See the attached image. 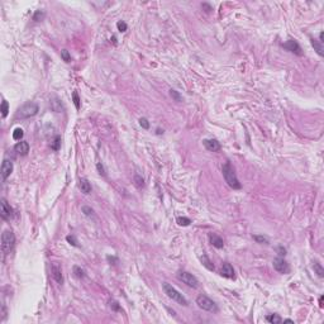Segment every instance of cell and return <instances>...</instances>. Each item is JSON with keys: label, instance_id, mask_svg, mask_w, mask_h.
I'll return each instance as SVG.
<instances>
[{"label": "cell", "instance_id": "cell-44", "mask_svg": "<svg viewBox=\"0 0 324 324\" xmlns=\"http://www.w3.org/2000/svg\"><path fill=\"white\" fill-rule=\"evenodd\" d=\"M162 133H164V131H161V129L158 128V129H157V134H162Z\"/></svg>", "mask_w": 324, "mask_h": 324}, {"label": "cell", "instance_id": "cell-40", "mask_svg": "<svg viewBox=\"0 0 324 324\" xmlns=\"http://www.w3.org/2000/svg\"><path fill=\"white\" fill-rule=\"evenodd\" d=\"M201 7H203V8H205V9H206V12H210V10H213V8H212L209 4H203Z\"/></svg>", "mask_w": 324, "mask_h": 324}, {"label": "cell", "instance_id": "cell-32", "mask_svg": "<svg viewBox=\"0 0 324 324\" xmlns=\"http://www.w3.org/2000/svg\"><path fill=\"white\" fill-rule=\"evenodd\" d=\"M72 99H74V104H75L76 109L79 110V109H80V98H79V94H77L76 91L72 92Z\"/></svg>", "mask_w": 324, "mask_h": 324}, {"label": "cell", "instance_id": "cell-8", "mask_svg": "<svg viewBox=\"0 0 324 324\" xmlns=\"http://www.w3.org/2000/svg\"><path fill=\"white\" fill-rule=\"evenodd\" d=\"M282 47H284L286 51H289V52H291V53H295V55H298V56H301V55H303L301 47L299 46V43H298L295 39H289L287 42H285V43L282 44Z\"/></svg>", "mask_w": 324, "mask_h": 324}, {"label": "cell", "instance_id": "cell-18", "mask_svg": "<svg viewBox=\"0 0 324 324\" xmlns=\"http://www.w3.org/2000/svg\"><path fill=\"white\" fill-rule=\"evenodd\" d=\"M199 260H200V262H201V265L204 266V267H206L209 271H214L215 270V267H214V265L212 264V261H210V258L205 254V253H203L200 257H199Z\"/></svg>", "mask_w": 324, "mask_h": 324}, {"label": "cell", "instance_id": "cell-20", "mask_svg": "<svg viewBox=\"0 0 324 324\" xmlns=\"http://www.w3.org/2000/svg\"><path fill=\"white\" fill-rule=\"evenodd\" d=\"M266 320L270 321V323H272V324H280V323H282V318H281L280 315H277V314L267 315V316H266Z\"/></svg>", "mask_w": 324, "mask_h": 324}, {"label": "cell", "instance_id": "cell-14", "mask_svg": "<svg viewBox=\"0 0 324 324\" xmlns=\"http://www.w3.org/2000/svg\"><path fill=\"white\" fill-rule=\"evenodd\" d=\"M14 151L20 156H25L29 152V143L25 141H20L14 146Z\"/></svg>", "mask_w": 324, "mask_h": 324}, {"label": "cell", "instance_id": "cell-28", "mask_svg": "<svg viewBox=\"0 0 324 324\" xmlns=\"http://www.w3.org/2000/svg\"><path fill=\"white\" fill-rule=\"evenodd\" d=\"M190 223H191V220L186 217H179L177 218V224L181 225V227H187V225H190Z\"/></svg>", "mask_w": 324, "mask_h": 324}, {"label": "cell", "instance_id": "cell-39", "mask_svg": "<svg viewBox=\"0 0 324 324\" xmlns=\"http://www.w3.org/2000/svg\"><path fill=\"white\" fill-rule=\"evenodd\" d=\"M277 252H279V257H285V254H286V249L282 246L277 247Z\"/></svg>", "mask_w": 324, "mask_h": 324}, {"label": "cell", "instance_id": "cell-15", "mask_svg": "<svg viewBox=\"0 0 324 324\" xmlns=\"http://www.w3.org/2000/svg\"><path fill=\"white\" fill-rule=\"evenodd\" d=\"M50 105H51V109L56 113H62L65 110V105L62 104V102L58 98H56V96H53V98L50 100Z\"/></svg>", "mask_w": 324, "mask_h": 324}, {"label": "cell", "instance_id": "cell-2", "mask_svg": "<svg viewBox=\"0 0 324 324\" xmlns=\"http://www.w3.org/2000/svg\"><path fill=\"white\" fill-rule=\"evenodd\" d=\"M162 287H164L165 294H166L170 299H172L174 301H176V303L180 304V305H184V306H187V305H189L187 299L180 293V291H177L172 285H170L169 282H164V284H162Z\"/></svg>", "mask_w": 324, "mask_h": 324}, {"label": "cell", "instance_id": "cell-38", "mask_svg": "<svg viewBox=\"0 0 324 324\" xmlns=\"http://www.w3.org/2000/svg\"><path fill=\"white\" fill-rule=\"evenodd\" d=\"M110 306H112L113 310H117V311H118V310H122L120 306H119V304H118L115 300H112V301H110Z\"/></svg>", "mask_w": 324, "mask_h": 324}, {"label": "cell", "instance_id": "cell-23", "mask_svg": "<svg viewBox=\"0 0 324 324\" xmlns=\"http://www.w3.org/2000/svg\"><path fill=\"white\" fill-rule=\"evenodd\" d=\"M74 274L77 279H84L86 276V272L84 269H81L80 266H74Z\"/></svg>", "mask_w": 324, "mask_h": 324}, {"label": "cell", "instance_id": "cell-12", "mask_svg": "<svg viewBox=\"0 0 324 324\" xmlns=\"http://www.w3.org/2000/svg\"><path fill=\"white\" fill-rule=\"evenodd\" d=\"M12 172H13V162L9 159H4L2 165V177L5 180L10 176Z\"/></svg>", "mask_w": 324, "mask_h": 324}, {"label": "cell", "instance_id": "cell-27", "mask_svg": "<svg viewBox=\"0 0 324 324\" xmlns=\"http://www.w3.org/2000/svg\"><path fill=\"white\" fill-rule=\"evenodd\" d=\"M253 239H254L257 243H261V244H269V243H270L269 238L265 237V236H253Z\"/></svg>", "mask_w": 324, "mask_h": 324}, {"label": "cell", "instance_id": "cell-24", "mask_svg": "<svg viewBox=\"0 0 324 324\" xmlns=\"http://www.w3.org/2000/svg\"><path fill=\"white\" fill-rule=\"evenodd\" d=\"M44 17H46L44 10L39 9V10H36V13L33 14V20H36V22H41V20H43V19H44Z\"/></svg>", "mask_w": 324, "mask_h": 324}, {"label": "cell", "instance_id": "cell-10", "mask_svg": "<svg viewBox=\"0 0 324 324\" xmlns=\"http://www.w3.org/2000/svg\"><path fill=\"white\" fill-rule=\"evenodd\" d=\"M0 205H2V209H0V214H2V218H3V219H9V218L13 215V209H12V206L8 204V201H7L4 198H2V200H0Z\"/></svg>", "mask_w": 324, "mask_h": 324}, {"label": "cell", "instance_id": "cell-6", "mask_svg": "<svg viewBox=\"0 0 324 324\" xmlns=\"http://www.w3.org/2000/svg\"><path fill=\"white\" fill-rule=\"evenodd\" d=\"M177 279H179L180 281H182L184 284H186L187 286L192 287V289H195V287L199 286V280H198L195 276H194L192 274H190V272H187V271H180V272L177 274Z\"/></svg>", "mask_w": 324, "mask_h": 324}, {"label": "cell", "instance_id": "cell-30", "mask_svg": "<svg viewBox=\"0 0 324 324\" xmlns=\"http://www.w3.org/2000/svg\"><path fill=\"white\" fill-rule=\"evenodd\" d=\"M61 58L65 61V62H70L71 61V55L67 50H62L61 51Z\"/></svg>", "mask_w": 324, "mask_h": 324}, {"label": "cell", "instance_id": "cell-42", "mask_svg": "<svg viewBox=\"0 0 324 324\" xmlns=\"http://www.w3.org/2000/svg\"><path fill=\"white\" fill-rule=\"evenodd\" d=\"M284 323H294V320H291V319H285V320H282Z\"/></svg>", "mask_w": 324, "mask_h": 324}, {"label": "cell", "instance_id": "cell-33", "mask_svg": "<svg viewBox=\"0 0 324 324\" xmlns=\"http://www.w3.org/2000/svg\"><path fill=\"white\" fill-rule=\"evenodd\" d=\"M82 213H84L86 217H89V218L94 217V210H92L90 206H82Z\"/></svg>", "mask_w": 324, "mask_h": 324}, {"label": "cell", "instance_id": "cell-22", "mask_svg": "<svg viewBox=\"0 0 324 324\" xmlns=\"http://www.w3.org/2000/svg\"><path fill=\"white\" fill-rule=\"evenodd\" d=\"M51 148H52L53 151H58V149L61 148V137H60V136H56V137L53 138V141L51 142Z\"/></svg>", "mask_w": 324, "mask_h": 324}, {"label": "cell", "instance_id": "cell-9", "mask_svg": "<svg viewBox=\"0 0 324 324\" xmlns=\"http://www.w3.org/2000/svg\"><path fill=\"white\" fill-rule=\"evenodd\" d=\"M274 269L280 274H286L289 271V264L284 260V257H276L272 261Z\"/></svg>", "mask_w": 324, "mask_h": 324}, {"label": "cell", "instance_id": "cell-43", "mask_svg": "<svg viewBox=\"0 0 324 324\" xmlns=\"http://www.w3.org/2000/svg\"><path fill=\"white\" fill-rule=\"evenodd\" d=\"M319 304H320V306H323V296H320V299H319Z\"/></svg>", "mask_w": 324, "mask_h": 324}, {"label": "cell", "instance_id": "cell-13", "mask_svg": "<svg viewBox=\"0 0 324 324\" xmlns=\"http://www.w3.org/2000/svg\"><path fill=\"white\" fill-rule=\"evenodd\" d=\"M204 147L210 152H217L220 149V143L217 139H204L203 141Z\"/></svg>", "mask_w": 324, "mask_h": 324}, {"label": "cell", "instance_id": "cell-3", "mask_svg": "<svg viewBox=\"0 0 324 324\" xmlns=\"http://www.w3.org/2000/svg\"><path fill=\"white\" fill-rule=\"evenodd\" d=\"M39 112V107L37 103H33V102H29V103H25L23 104L18 112H17V118H20V119H27V118H30V117H34L37 115Z\"/></svg>", "mask_w": 324, "mask_h": 324}, {"label": "cell", "instance_id": "cell-34", "mask_svg": "<svg viewBox=\"0 0 324 324\" xmlns=\"http://www.w3.org/2000/svg\"><path fill=\"white\" fill-rule=\"evenodd\" d=\"M139 125L143 129H149V122L147 120V118H141L139 119Z\"/></svg>", "mask_w": 324, "mask_h": 324}, {"label": "cell", "instance_id": "cell-31", "mask_svg": "<svg viewBox=\"0 0 324 324\" xmlns=\"http://www.w3.org/2000/svg\"><path fill=\"white\" fill-rule=\"evenodd\" d=\"M134 182H136L137 187H142V186L144 185V180H143V177H142L139 174H136V175H134Z\"/></svg>", "mask_w": 324, "mask_h": 324}, {"label": "cell", "instance_id": "cell-26", "mask_svg": "<svg viewBox=\"0 0 324 324\" xmlns=\"http://www.w3.org/2000/svg\"><path fill=\"white\" fill-rule=\"evenodd\" d=\"M170 95H171V98H172L175 102H177V103H181V102H182V96L180 95L179 91L171 89V90H170Z\"/></svg>", "mask_w": 324, "mask_h": 324}, {"label": "cell", "instance_id": "cell-7", "mask_svg": "<svg viewBox=\"0 0 324 324\" xmlns=\"http://www.w3.org/2000/svg\"><path fill=\"white\" fill-rule=\"evenodd\" d=\"M51 274H52V277L55 279V281L58 284V285H62L63 284V275H62V269L60 266L58 262H53L51 265Z\"/></svg>", "mask_w": 324, "mask_h": 324}, {"label": "cell", "instance_id": "cell-36", "mask_svg": "<svg viewBox=\"0 0 324 324\" xmlns=\"http://www.w3.org/2000/svg\"><path fill=\"white\" fill-rule=\"evenodd\" d=\"M96 169H98V171H99V174H100L102 176H105V170H104V167H103V165L100 164V162H98V164H96Z\"/></svg>", "mask_w": 324, "mask_h": 324}, {"label": "cell", "instance_id": "cell-4", "mask_svg": "<svg viewBox=\"0 0 324 324\" xmlns=\"http://www.w3.org/2000/svg\"><path fill=\"white\" fill-rule=\"evenodd\" d=\"M15 244V236L12 231H4L2 234V249L5 254L10 253Z\"/></svg>", "mask_w": 324, "mask_h": 324}, {"label": "cell", "instance_id": "cell-25", "mask_svg": "<svg viewBox=\"0 0 324 324\" xmlns=\"http://www.w3.org/2000/svg\"><path fill=\"white\" fill-rule=\"evenodd\" d=\"M23 136H24V132H23L22 128H15V129H14V132H13V139L20 141V139L23 138Z\"/></svg>", "mask_w": 324, "mask_h": 324}, {"label": "cell", "instance_id": "cell-16", "mask_svg": "<svg viewBox=\"0 0 324 324\" xmlns=\"http://www.w3.org/2000/svg\"><path fill=\"white\" fill-rule=\"evenodd\" d=\"M209 239H210L212 246H214L215 248H223V247H224V241H223V238L219 237L218 234H215V233L210 234V236H209Z\"/></svg>", "mask_w": 324, "mask_h": 324}, {"label": "cell", "instance_id": "cell-19", "mask_svg": "<svg viewBox=\"0 0 324 324\" xmlns=\"http://www.w3.org/2000/svg\"><path fill=\"white\" fill-rule=\"evenodd\" d=\"M311 41V46L314 47V50L316 51V53L319 55V56H323L324 55V52H323V46H321V43L319 42V41H316V39H310Z\"/></svg>", "mask_w": 324, "mask_h": 324}, {"label": "cell", "instance_id": "cell-1", "mask_svg": "<svg viewBox=\"0 0 324 324\" xmlns=\"http://www.w3.org/2000/svg\"><path fill=\"white\" fill-rule=\"evenodd\" d=\"M222 172H223V176H224V180L225 182L228 184L232 189L234 190H239L242 187L237 175H236V171H234V167L231 165V162H225L222 167Z\"/></svg>", "mask_w": 324, "mask_h": 324}, {"label": "cell", "instance_id": "cell-35", "mask_svg": "<svg viewBox=\"0 0 324 324\" xmlns=\"http://www.w3.org/2000/svg\"><path fill=\"white\" fill-rule=\"evenodd\" d=\"M117 27H118V30H119V32H125L127 28H128L124 22H118V23H117Z\"/></svg>", "mask_w": 324, "mask_h": 324}, {"label": "cell", "instance_id": "cell-41", "mask_svg": "<svg viewBox=\"0 0 324 324\" xmlns=\"http://www.w3.org/2000/svg\"><path fill=\"white\" fill-rule=\"evenodd\" d=\"M319 42L320 43L323 42V32H320V34H319Z\"/></svg>", "mask_w": 324, "mask_h": 324}, {"label": "cell", "instance_id": "cell-17", "mask_svg": "<svg viewBox=\"0 0 324 324\" xmlns=\"http://www.w3.org/2000/svg\"><path fill=\"white\" fill-rule=\"evenodd\" d=\"M79 187H80V190H81V192H84V194H90L91 192V184L89 182V180L87 179H80V181H79Z\"/></svg>", "mask_w": 324, "mask_h": 324}, {"label": "cell", "instance_id": "cell-5", "mask_svg": "<svg viewBox=\"0 0 324 324\" xmlns=\"http://www.w3.org/2000/svg\"><path fill=\"white\" fill-rule=\"evenodd\" d=\"M196 304L203 310H206V311H210V313H218L219 311V308L215 304V301H213L206 295H199L196 298Z\"/></svg>", "mask_w": 324, "mask_h": 324}, {"label": "cell", "instance_id": "cell-29", "mask_svg": "<svg viewBox=\"0 0 324 324\" xmlns=\"http://www.w3.org/2000/svg\"><path fill=\"white\" fill-rule=\"evenodd\" d=\"M8 113H9V104H8L7 100H3V103H2V115H3V118H5L8 115Z\"/></svg>", "mask_w": 324, "mask_h": 324}, {"label": "cell", "instance_id": "cell-37", "mask_svg": "<svg viewBox=\"0 0 324 324\" xmlns=\"http://www.w3.org/2000/svg\"><path fill=\"white\" fill-rule=\"evenodd\" d=\"M66 241H67L70 244H72V246H77V242H76V239H75L74 236H67V237H66Z\"/></svg>", "mask_w": 324, "mask_h": 324}, {"label": "cell", "instance_id": "cell-21", "mask_svg": "<svg viewBox=\"0 0 324 324\" xmlns=\"http://www.w3.org/2000/svg\"><path fill=\"white\" fill-rule=\"evenodd\" d=\"M313 269H314V272H315L319 277H323V276H324V269H323V266H321L318 261H314Z\"/></svg>", "mask_w": 324, "mask_h": 324}, {"label": "cell", "instance_id": "cell-11", "mask_svg": "<svg viewBox=\"0 0 324 324\" xmlns=\"http://www.w3.org/2000/svg\"><path fill=\"white\" fill-rule=\"evenodd\" d=\"M220 275L225 279H234V269L231 264L228 262H224L223 266H222V270H220Z\"/></svg>", "mask_w": 324, "mask_h": 324}]
</instances>
